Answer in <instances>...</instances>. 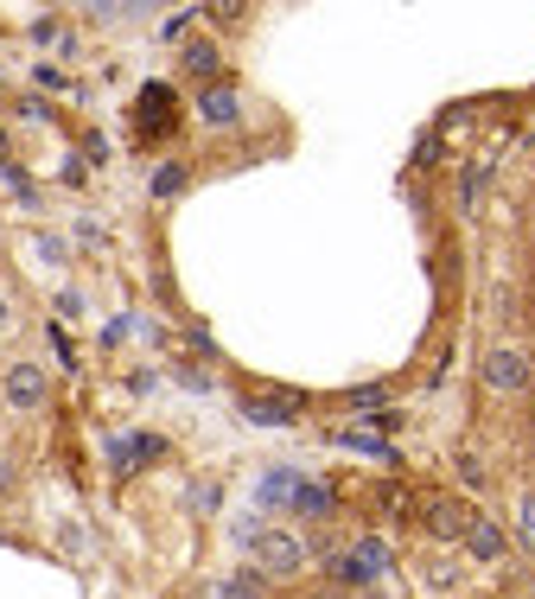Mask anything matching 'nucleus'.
Masks as SVG:
<instances>
[{
  "mask_svg": "<svg viewBox=\"0 0 535 599\" xmlns=\"http://www.w3.org/2000/svg\"><path fill=\"white\" fill-rule=\"evenodd\" d=\"M479 383L491 395H504V402H523V395L535 390V364L529 351H516V344H484L479 358Z\"/></svg>",
  "mask_w": 535,
  "mask_h": 599,
  "instance_id": "nucleus-1",
  "label": "nucleus"
},
{
  "mask_svg": "<svg viewBox=\"0 0 535 599\" xmlns=\"http://www.w3.org/2000/svg\"><path fill=\"white\" fill-rule=\"evenodd\" d=\"M249 555H255V568L268 574V580H294V574L312 561V543H306L300 529H255Z\"/></svg>",
  "mask_w": 535,
  "mask_h": 599,
  "instance_id": "nucleus-2",
  "label": "nucleus"
},
{
  "mask_svg": "<svg viewBox=\"0 0 535 599\" xmlns=\"http://www.w3.org/2000/svg\"><path fill=\"white\" fill-rule=\"evenodd\" d=\"M45 402H51V376H45V364L20 358V364L0 370V409H7V415H39Z\"/></svg>",
  "mask_w": 535,
  "mask_h": 599,
  "instance_id": "nucleus-3",
  "label": "nucleus"
},
{
  "mask_svg": "<svg viewBox=\"0 0 535 599\" xmlns=\"http://www.w3.org/2000/svg\"><path fill=\"white\" fill-rule=\"evenodd\" d=\"M192 109H198V122L210 134H236L243 122H249V103H243V90H236L229 78L198 83V90H192Z\"/></svg>",
  "mask_w": 535,
  "mask_h": 599,
  "instance_id": "nucleus-4",
  "label": "nucleus"
},
{
  "mask_svg": "<svg viewBox=\"0 0 535 599\" xmlns=\"http://www.w3.org/2000/svg\"><path fill=\"white\" fill-rule=\"evenodd\" d=\"M134 115H141V134H134L141 147H147V141H166V134L178 128V103H173V83H147V90L134 96Z\"/></svg>",
  "mask_w": 535,
  "mask_h": 599,
  "instance_id": "nucleus-5",
  "label": "nucleus"
},
{
  "mask_svg": "<svg viewBox=\"0 0 535 599\" xmlns=\"http://www.w3.org/2000/svg\"><path fill=\"white\" fill-rule=\"evenodd\" d=\"M153 459H166V434H115V441H109V466H115V478L153 466Z\"/></svg>",
  "mask_w": 535,
  "mask_h": 599,
  "instance_id": "nucleus-6",
  "label": "nucleus"
},
{
  "mask_svg": "<svg viewBox=\"0 0 535 599\" xmlns=\"http://www.w3.org/2000/svg\"><path fill=\"white\" fill-rule=\"evenodd\" d=\"M414 517H421V529H428L433 543H459L465 523H472V504H459V497H428Z\"/></svg>",
  "mask_w": 535,
  "mask_h": 599,
  "instance_id": "nucleus-7",
  "label": "nucleus"
},
{
  "mask_svg": "<svg viewBox=\"0 0 535 599\" xmlns=\"http://www.w3.org/2000/svg\"><path fill=\"white\" fill-rule=\"evenodd\" d=\"M459 543H465L472 561H504V555H510V529L497 517H479V510H472V523H465V536H459Z\"/></svg>",
  "mask_w": 535,
  "mask_h": 599,
  "instance_id": "nucleus-8",
  "label": "nucleus"
},
{
  "mask_svg": "<svg viewBox=\"0 0 535 599\" xmlns=\"http://www.w3.org/2000/svg\"><path fill=\"white\" fill-rule=\"evenodd\" d=\"M243 415L261 421V427H287V421L306 415V395H243Z\"/></svg>",
  "mask_w": 535,
  "mask_h": 599,
  "instance_id": "nucleus-9",
  "label": "nucleus"
},
{
  "mask_svg": "<svg viewBox=\"0 0 535 599\" xmlns=\"http://www.w3.org/2000/svg\"><path fill=\"white\" fill-rule=\"evenodd\" d=\"M178 64H185V78H192V83H217V78H224V52H217L210 39H185V45H178Z\"/></svg>",
  "mask_w": 535,
  "mask_h": 599,
  "instance_id": "nucleus-10",
  "label": "nucleus"
},
{
  "mask_svg": "<svg viewBox=\"0 0 535 599\" xmlns=\"http://www.w3.org/2000/svg\"><path fill=\"white\" fill-rule=\"evenodd\" d=\"M294 497H300V478H294V472H268V478H261V492H255V504H261V510H280V504H287V510H294Z\"/></svg>",
  "mask_w": 535,
  "mask_h": 599,
  "instance_id": "nucleus-11",
  "label": "nucleus"
},
{
  "mask_svg": "<svg viewBox=\"0 0 535 599\" xmlns=\"http://www.w3.org/2000/svg\"><path fill=\"white\" fill-rule=\"evenodd\" d=\"M331 441H338V446H351V453H382V459H395V446L382 441V434L370 427V421H351V427H338Z\"/></svg>",
  "mask_w": 535,
  "mask_h": 599,
  "instance_id": "nucleus-12",
  "label": "nucleus"
},
{
  "mask_svg": "<svg viewBox=\"0 0 535 599\" xmlns=\"http://www.w3.org/2000/svg\"><path fill=\"white\" fill-rule=\"evenodd\" d=\"M185 185H192V166H178V159H166V166L153 173V198H160V205H173V198L185 192Z\"/></svg>",
  "mask_w": 535,
  "mask_h": 599,
  "instance_id": "nucleus-13",
  "label": "nucleus"
},
{
  "mask_svg": "<svg viewBox=\"0 0 535 599\" xmlns=\"http://www.w3.org/2000/svg\"><path fill=\"white\" fill-rule=\"evenodd\" d=\"M224 599H268V574L261 568H243L224 580Z\"/></svg>",
  "mask_w": 535,
  "mask_h": 599,
  "instance_id": "nucleus-14",
  "label": "nucleus"
},
{
  "mask_svg": "<svg viewBox=\"0 0 535 599\" xmlns=\"http://www.w3.org/2000/svg\"><path fill=\"white\" fill-rule=\"evenodd\" d=\"M510 548H529L535 555V492L516 497V536H510Z\"/></svg>",
  "mask_w": 535,
  "mask_h": 599,
  "instance_id": "nucleus-15",
  "label": "nucleus"
},
{
  "mask_svg": "<svg viewBox=\"0 0 535 599\" xmlns=\"http://www.w3.org/2000/svg\"><path fill=\"white\" fill-rule=\"evenodd\" d=\"M13 122H25V128H51L58 109H51L45 96H20V103H13Z\"/></svg>",
  "mask_w": 535,
  "mask_h": 599,
  "instance_id": "nucleus-16",
  "label": "nucleus"
},
{
  "mask_svg": "<svg viewBox=\"0 0 535 599\" xmlns=\"http://www.w3.org/2000/svg\"><path fill=\"white\" fill-rule=\"evenodd\" d=\"M0 173H7V185H13V198H20V205H39V185L25 179L20 159H0Z\"/></svg>",
  "mask_w": 535,
  "mask_h": 599,
  "instance_id": "nucleus-17",
  "label": "nucleus"
},
{
  "mask_svg": "<svg viewBox=\"0 0 535 599\" xmlns=\"http://www.w3.org/2000/svg\"><path fill=\"white\" fill-rule=\"evenodd\" d=\"M453 466H459V478H465V492H484V485H491V478H484V459H479V453H465V446H459Z\"/></svg>",
  "mask_w": 535,
  "mask_h": 599,
  "instance_id": "nucleus-18",
  "label": "nucleus"
},
{
  "mask_svg": "<svg viewBox=\"0 0 535 599\" xmlns=\"http://www.w3.org/2000/svg\"><path fill=\"white\" fill-rule=\"evenodd\" d=\"M294 510H300V517H331V497H326V485H300Z\"/></svg>",
  "mask_w": 535,
  "mask_h": 599,
  "instance_id": "nucleus-19",
  "label": "nucleus"
},
{
  "mask_svg": "<svg viewBox=\"0 0 535 599\" xmlns=\"http://www.w3.org/2000/svg\"><path fill=\"white\" fill-rule=\"evenodd\" d=\"M192 20H198L192 7H185V13H173V20L160 27V39H166V45H185V39H192Z\"/></svg>",
  "mask_w": 535,
  "mask_h": 599,
  "instance_id": "nucleus-20",
  "label": "nucleus"
},
{
  "mask_svg": "<svg viewBox=\"0 0 535 599\" xmlns=\"http://www.w3.org/2000/svg\"><path fill=\"white\" fill-rule=\"evenodd\" d=\"M479 192H484V166H472L465 185H459V210H479Z\"/></svg>",
  "mask_w": 535,
  "mask_h": 599,
  "instance_id": "nucleus-21",
  "label": "nucleus"
},
{
  "mask_svg": "<svg viewBox=\"0 0 535 599\" xmlns=\"http://www.w3.org/2000/svg\"><path fill=\"white\" fill-rule=\"evenodd\" d=\"M459 580H465V574H459L453 561H428V587H433V593H440V587H459Z\"/></svg>",
  "mask_w": 535,
  "mask_h": 599,
  "instance_id": "nucleus-22",
  "label": "nucleus"
},
{
  "mask_svg": "<svg viewBox=\"0 0 535 599\" xmlns=\"http://www.w3.org/2000/svg\"><path fill=\"white\" fill-rule=\"evenodd\" d=\"M484 313H497V319H510V313H516V300H510V287H504V281H497L491 293H484Z\"/></svg>",
  "mask_w": 535,
  "mask_h": 599,
  "instance_id": "nucleus-23",
  "label": "nucleus"
},
{
  "mask_svg": "<svg viewBox=\"0 0 535 599\" xmlns=\"http://www.w3.org/2000/svg\"><path fill=\"white\" fill-rule=\"evenodd\" d=\"M382 510H389V517H402V510H414V504H408V485H389V492H382Z\"/></svg>",
  "mask_w": 535,
  "mask_h": 599,
  "instance_id": "nucleus-24",
  "label": "nucleus"
},
{
  "mask_svg": "<svg viewBox=\"0 0 535 599\" xmlns=\"http://www.w3.org/2000/svg\"><path fill=\"white\" fill-rule=\"evenodd\" d=\"M192 510L210 517V510H217V485H192Z\"/></svg>",
  "mask_w": 535,
  "mask_h": 599,
  "instance_id": "nucleus-25",
  "label": "nucleus"
},
{
  "mask_svg": "<svg viewBox=\"0 0 535 599\" xmlns=\"http://www.w3.org/2000/svg\"><path fill=\"white\" fill-rule=\"evenodd\" d=\"M13 478H20V459H13V453L0 446V492H13Z\"/></svg>",
  "mask_w": 535,
  "mask_h": 599,
  "instance_id": "nucleus-26",
  "label": "nucleus"
},
{
  "mask_svg": "<svg viewBox=\"0 0 535 599\" xmlns=\"http://www.w3.org/2000/svg\"><path fill=\"white\" fill-rule=\"evenodd\" d=\"M32 83H39V90H51V96H58V90H71V83H64V71H32Z\"/></svg>",
  "mask_w": 535,
  "mask_h": 599,
  "instance_id": "nucleus-27",
  "label": "nucleus"
},
{
  "mask_svg": "<svg viewBox=\"0 0 535 599\" xmlns=\"http://www.w3.org/2000/svg\"><path fill=\"white\" fill-rule=\"evenodd\" d=\"M13 339V300H7V287H0V344Z\"/></svg>",
  "mask_w": 535,
  "mask_h": 599,
  "instance_id": "nucleus-28",
  "label": "nucleus"
},
{
  "mask_svg": "<svg viewBox=\"0 0 535 599\" xmlns=\"http://www.w3.org/2000/svg\"><path fill=\"white\" fill-rule=\"evenodd\" d=\"M51 351H58V364H76V344L64 332H51Z\"/></svg>",
  "mask_w": 535,
  "mask_h": 599,
  "instance_id": "nucleus-29",
  "label": "nucleus"
},
{
  "mask_svg": "<svg viewBox=\"0 0 535 599\" xmlns=\"http://www.w3.org/2000/svg\"><path fill=\"white\" fill-rule=\"evenodd\" d=\"M306 599H357V593H344V587H319V593H306Z\"/></svg>",
  "mask_w": 535,
  "mask_h": 599,
  "instance_id": "nucleus-30",
  "label": "nucleus"
}]
</instances>
